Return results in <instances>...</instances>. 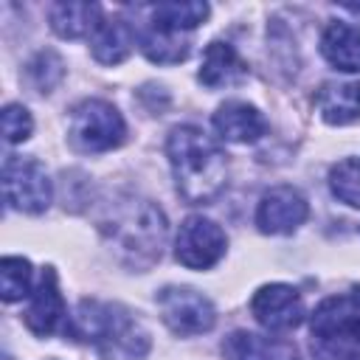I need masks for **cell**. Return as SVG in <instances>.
<instances>
[{
    "instance_id": "5bb4252c",
    "label": "cell",
    "mask_w": 360,
    "mask_h": 360,
    "mask_svg": "<svg viewBox=\"0 0 360 360\" xmlns=\"http://www.w3.org/2000/svg\"><path fill=\"white\" fill-rule=\"evenodd\" d=\"M222 354L225 360H295V346L276 338H262V335L236 329L225 335Z\"/></svg>"
},
{
    "instance_id": "cb8c5ba5",
    "label": "cell",
    "mask_w": 360,
    "mask_h": 360,
    "mask_svg": "<svg viewBox=\"0 0 360 360\" xmlns=\"http://www.w3.org/2000/svg\"><path fill=\"white\" fill-rule=\"evenodd\" d=\"M31 129H34V121H31V112L22 107V104H8L3 110V135L8 143H22L31 138Z\"/></svg>"
},
{
    "instance_id": "277c9868",
    "label": "cell",
    "mask_w": 360,
    "mask_h": 360,
    "mask_svg": "<svg viewBox=\"0 0 360 360\" xmlns=\"http://www.w3.org/2000/svg\"><path fill=\"white\" fill-rule=\"evenodd\" d=\"M309 343L315 360H360V298H323L309 318Z\"/></svg>"
},
{
    "instance_id": "2e32d148",
    "label": "cell",
    "mask_w": 360,
    "mask_h": 360,
    "mask_svg": "<svg viewBox=\"0 0 360 360\" xmlns=\"http://www.w3.org/2000/svg\"><path fill=\"white\" fill-rule=\"evenodd\" d=\"M135 45V31L127 20L112 17V20H101L98 28L90 37V51L101 65H118L129 56Z\"/></svg>"
},
{
    "instance_id": "6da1fadb",
    "label": "cell",
    "mask_w": 360,
    "mask_h": 360,
    "mask_svg": "<svg viewBox=\"0 0 360 360\" xmlns=\"http://www.w3.org/2000/svg\"><path fill=\"white\" fill-rule=\"evenodd\" d=\"M166 155L172 163L177 194L191 202L202 205L211 202L222 188L228 177V158L197 127H174L166 138Z\"/></svg>"
},
{
    "instance_id": "603a6c76",
    "label": "cell",
    "mask_w": 360,
    "mask_h": 360,
    "mask_svg": "<svg viewBox=\"0 0 360 360\" xmlns=\"http://www.w3.org/2000/svg\"><path fill=\"white\" fill-rule=\"evenodd\" d=\"M62 59L53 53V51H39L31 62H28V76H31V82H34V87L37 90H42V93H48L59 79H62Z\"/></svg>"
},
{
    "instance_id": "3957f363",
    "label": "cell",
    "mask_w": 360,
    "mask_h": 360,
    "mask_svg": "<svg viewBox=\"0 0 360 360\" xmlns=\"http://www.w3.org/2000/svg\"><path fill=\"white\" fill-rule=\"evenodd\" d=\"M68 332L90 343L101 360H143L149 352V332L121 304L110 301H79Z\"/></svg>"
},
{
    "instance_id": "4fadbf2b",
    "label": "cell",
    "mask_w": 360,
    "mask_h": 360,
    "mask_svg": "<svg viewBox=\"0 0 360 360\" xmlns=\"http://www.w3.org/2000/svg\"><path fill=\"white\" fill-rule=\"evenodd\" d=\"M200 82L211 90L217 87H231L248 79V65L239 59V53L233 51V45L228 42H208L205 53H202V65H200Z\"/></svg>"
},
{
    "instance_id": "ac0fdd59",
    "label": "cell",
    "mask_w": 360,
    "mask_h": 360,
    "mask_svg": "<svg viewBox=\"0 0 360 360\" xmlns=\"http://www.w3.org/2000/svg\"><path fill=\"white\" fill-rule=\"evenodd\" d=\"M101 22V8L96 3H53L51 6V28L62 39L93 37Z\"/></svg>"
},
{
    "instance_id": "30bf717a",
    "label": "cell",
    "mask_w": 360,
    "mask_h": 360,
    "mask_svg": "<svg viewBox=\"0 0 360 360\" xmlns=\"http://www.w3.org/2000/svg\"><path fill=\"white\" fill-rule=\"evenodd\" d=\"M309 217L307 197L292 186H276L262 194L256 208V225L262 233H292Z\"/></svg>"
},
{
    "instance_id": "ffe728a7",
    "label": "cell",
    "mask_w": 360,
    "mask_h": 360,
    "mask_svg": "<svg viewBox=\"0 0 360 360\" xmlns=\"http://www.w3.org/2000/svg\"><path fill=\"white\" fill-rule=\"evenodd\" d=\"M208 17V3H158L152 6V25L174 34L197 28Z\"/></svg>"
},
{
    "instance_id": "e0dca14e",
    "label": "cell",
    "mask_w": 360,
    "mask_h": 360,
    "mask_svg": "<svg viewBox=\"0 0 360 360\" xmlns=\"http://www.w3.org/2000/svg\"><path fill=\"white\" fill-rule=\"evenodd\" d=\"M315 101L326 124H349L360 115V82H326Z\"/></svg>"
},
{
    "instance_id": "9a60e30c",
    "label": "cell",
    "mask_w": 360,
    "mask_h": 360,
    "mask_svg": "<svg viewBox=\"0 0 360 360\" xmlns=\"http://www.w3.org/2000/svg\"><path fill=\"white\" fill-rule=\"evenodd\" d=\"M321 53L332 68L343 73H360V28L346 22L326 25L321 37Z\"/></svg>"
},
{
    "instance_id": "7a4b0ae2",
    "label": "cell",
    "mask_w": 360,
    "mask_h": 360,
    "mask_svg": "<svg viewBox=\"0 0 360 360\" xmlns=\"http://www.w3.org/2000/svg\"><path fill=\"white\" fill-rule=\"evenodd\" d=\"M98 228L115 248V256L135 270H146L160 259L169 233L163 211L141 197H121L107 205Z\"/></svg>"
},
{
    "instance_id": "8992f818",
    "label": "cell",
    "mask_w": 360,
    "mask_h": 360,
    "mask_svg": "<svg viewBox=\"0 0 360 360\" xmlns=\"http://www.w3.org/2000/svg\"><path fill=\"white\" fill-rule=\"evenodd\" d=\"M3 194L6 202L22 214H42L51 205V180L37 158L8 155L3 163Z\"/></svg>"
},
{
    "instance_id": "7c38bea8",
    "label": "cell",
    "mask_w": 360,
    "mask_h": 360,
    "mask_svg": "<svg viewBox=\"0 0 360 360\" xmlns=\"http://www.w3.org/2000/svg\"><path fill=\"white\" fill-rule=\"evenodd\" d=\"M211 121H214V129L219 132V138L233 141V143H253L267 132L264 115L253 104L236 101V98L219 104Z\"/></svg>"
},
{
    "instance_id": "5b68a950",
    "label": "cell",
    "mask_w": 360,
    "mask_h": 360,
    "mask_svg": "<svg viewBox=\"0 0 360 360\" xmlns=\"http://www.w3.org/2000/svg\"><path fill=\"white\" fill-rule=\"evenodd\" d=\"M70 143L79 152H107L115 149L124 135L127 124L121 112L104 101V98H84L70 110V127H68Z\"/></svg>"
},
{
    "instance_id": "9c48e42d",
    "label": "cell",
    "mask_w": 360,
    "mask_h": 360,
    "mask_svg": "<svg viewBox=\"0 0 360 360\" xmlns=\"http://www.w3.org/2000/svg\"><path fill=\"white\" fill-rule=\"evenodd\" d=\"M250 312L267 332H287L304 321V301L290 284H264L250 298Z\"/></svg>"
},
{
    "instance_id": "52a82bcc",
    "label": "cell",
    "mask_w": 360,
    "mask_h": 360,
    "mask_svg": "<svg viewBox=\"0 0 360 360\" xmlns=\"http://www.w3.org/2000/svg\"><path fill=\"white\" fill-rule=\"evenodd\" d=\"M158 309L163 323L180 338L202 335L217 323L214 304L191 287H163L158 292Z\"/></svg>"
},
{
    "instance_id": "8fae6325",
    "label": "cell",
    "mask_w": 360,
    "mask_h": 360,
    "mask_svg": "<svg viewBox=\"0 0 360 360\" xmlns=\"http://www.w3.org/2000/svg\"><path fill=\"white\" fill-rule=\"evenodd\" d=\"M65 321H68V309H65V298L56 287V273H53V267H45L39 284L31 292V304L25 309V326L34 335L48 338Z\"/></svg>"
},
{
    "instance_id": "44dd1931",
    "label": "cell",
    "mask_w": 360,
    "mask_h": 360,
    "mask_svg": "<svg viewBox=\"0 0 360 360\" xmlns=\"http://www.w3.org/2000/svg\"><path fill=\"white\" fill-rule=\"evenodd\" d=\"M0 290L8 304L31 295V262L22 256H6L0 262Z\"/></svg>"
},
{
    "instance_id": "ba28073f",
    "label": "cell",
    "mask_w": 360,
    "mask_h": 360,
    "mask_svg": "<svg viewBox=\"0 0 360 360\" xmlns=\"http://www.w3.org/2000/svg\"><path fill=\"white\" fill-rule=\"evenodd\" d=\"M228 239L225 231L205 219V217H188L183 219L177 239H174V259L188 270H208L225 256Z\"/></svg>"
},
{
    "instance_id": "d6986e66",
    "label": "cell",
    "mask_w": 360,
    "mask_h": 360,
    "mask_svg": "<svg viewBox=\"0 0 360 360\" xmlns=\"http://www.w3.org/2000/svg\"><path fill=\"white\" fill-rule=\"evenodd\" d=\"M138 42H141V51L146 53L149 62H158V65H177L188 56L191 45L183 34H174V31H163L158 25H149L146 31L138 34Z\"/></svg>"
},
{
    "instance_id": "7402d4cb",
    "label": "cell",
    "mask_w": 360,
    "mask_h": 360,
    "mask_svg": "<svg viewBox=\"0 0 360 360\" xmlns=\"http://www.w3.org/2000/svg\"><path fill=\"white\" fill-rule=\"evenodd\" d=\"M329 188L340 202L360 208V158L338 160L329 169Z\"/></svg>"
}]
</instances>
